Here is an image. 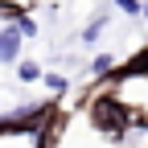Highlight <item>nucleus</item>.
Instances as JSON below:
<instances>
[{
  "instance_id": "nucleus-1",
  "label": "nucleus",
  "mask_w": 148,
  "mask_h": 148,
  "mask_svg": "<svg viewBox=\"0 0 148 148\" xmlns=\"http://www.w3.org/2000/svg\"><path fill=\"white\" fill-rule=\"evenodd\" d=\"M90 123H95V132H103L107 140H123L127 123H132V111H127L119 99L103 95V99H95V107H90Z\"/></svg>"
},
{
  "instance_id": "nucleus-2",
  "label": "nucleus",
  "mask_w": 148,
  "mask_h": 148,
  "mask_svg": "<svg viewBox=\"0 0 148 148\" xmlns=\"http://www.w3.org/2000/svg\"><path fill=\"white\" fill-rule=\"evenodd\" d=\"M53 107L58 103H29V107H21L16 115H0V136H16V132H37L41 136V127H45V119L53 115Z\"/></svg>"
},
{
  "instance_id": "nucleus-3",
  "label": "nucleus",
  "mask_w": 148,
  "mask_h": 148,
  "mask_svg": "<svg viewBox=\"0 0 148 148\" xmlns=\"http://www.w3.org/2000/svg\"><path fill=\"white\" fill-rule=\"evenodd\" d=\"M21 45H25V37L16 33L12 25H4V29H0V62H4V66L21 58Z\"/></svg>"
},
{
  "instance_id": "nucleus-4",
  "label": "nucleus",
  "mask_w": 148,
  "mask_h": 148,
  "mask_svg": "<svg viewBox=\"0 0 148 148\" xmlns=\"http://www.w3.org/2000/svg\"><path fill=\"white\" fill-rule=\"evenodd\" d=\"M115 78H148V49L136 53L127 66H119V70H115Z\"/></svg>"
},
{
  "instance_id": "nucleus-5",
  "label": "nucleus",
  "mask_w": 148,
  "mask_h": 148,
  "mask_svg": "<svg viewBox=\"0 0 148 148\" xmlns=\"http://www.w3.org/2000/svg\"><path fill=\"white\" fill-rule=\"evenodd\" d=\"M21 16H25V8H21V4H12V0H0V21H4V25H16Z\"/></svg>"
},
{
  "instance_id": "nucleus-6",
  "label": "nucleus",
  "mask_w": 148,
  "mask_h": 148,
  "mask_svg": "<svg viewBox=\"0 0 148 148\" xmlns=\"http://www.w3.org/2000/svg\"><path fill=\"white\" fill-rule=\"evenodd\" d=\"M16 78H21V82H37V78H41V66H37V62H21V66H16Z\"/></svg>"
},
{
  "instance_id": "nucleus-7",
  "label": "nucleus",
  "mask_w": 148,
  "mask_h": 148,
  "mask_svg": "<svg viewBox=\"0 0 148 148\" xmlns=\"http://www.w3.org/2000/svg\"><path fill=\"white\" fill-rule=\"evenodd\" d=\"M115 70V62H111V53H99L95 62H90V74H111Z\"/></svg>"
},
{
  "instance_id": "nucleus-8",
  "label": "nucleus",
  "mask_w": 148,
  "mask_h": 148,
  "mask_svg": "<svg viewBox=\"0 0 148 148\" xmlns=\"http://www.w3.org/2000/svg\"><path fill=\"white\" fill-rule=\"evenodd\" d=\"M41 82H45L49 90H66V86H70V78H66V74H41Z\"/></svg>"
},
{
  "instance_id": "nucleus-9",
  "label": "nucleus",
  "mask_w": 148,
  "mask_h": 148,
  "mask_svg": "<svg viewBox=\"0 0 148 148\" xmlns=\"http://www.w3.org/2000/svg\"><path fill=\"white\" fill-rule=\"evenodd\" d=\"M103 25H107V16H95V21L86 25V33H82V41H95V37L103 33Z\"/></svg>"
},
{
  "instance_id": "nucleus-10",
  "label": "nucleus",
  "mask_w": 148,
  "mask_h": 148,
  "mask_svg": "<svg viewBox=\"0 0 148 148\" xmlns=\"http://www.w3.org/2000/svg\"><path fill=\"white\" fill-rule=\"evenodd\" d=\"M115 8H123V12H132V16H140V0H115Z\"/></svg>"
},
{
  "instance_id": "nucleus-11",
  "label": "nucleus",
  "mask_w": 148,
  "mask_h": 148,
  "mask_svg": "<svg viewBox=\"0 0 148 148\" xmlns=\"http://www.w3.org/2000/svg\"><path fill=\"white\" fill-rule=\"evenodd\" d=\"M140 16H144V21H148V0H144V4H140Z\"/></svg>"
},
{
  "instance_id": "nucleus-12",
  "label": "nucleus",
  "mask_w": 148,
  "mask_h": 148,
  "mask_svg": "<svg viewBox=\"0 0 148 148\" xmlns=\"http://www.w3.org/2000/svg\"><path fill=\"white\" fill-rule=\"evenodd\" d=\"M132 119H144V115H132ZM144 123H148V119H144Z\"/></svg>"
}]
</instances>
